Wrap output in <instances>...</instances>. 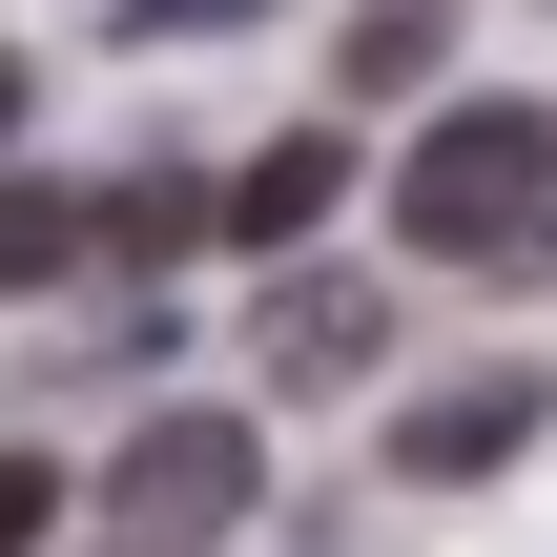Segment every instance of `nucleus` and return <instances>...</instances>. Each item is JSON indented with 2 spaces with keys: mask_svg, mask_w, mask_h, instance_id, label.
Masks as SVG:
<instances>
[{
  "mask_svg": "<svg viewBox=\"0 0 557 557\" xmlns=\"http://www.w3.org/2000/svg\"><path fill=\"white\" fill-rule=\"evenodd\" d=\"M393 248H434V269L557 248V103H434L393 165Z\"/></svg>",
  "mask_w": 557,
  "mask_h": 557,
  "instance_id": "obj_1",
  "label": "nucleus"
},
{
  "mask_svg": "<svg viewBox=\"0 0 557 557\" xmlns=\"http://www.w3.org/2000/svg\"><path fill=\"white\" fill-rule=\"evenodd\" d=\"M103 496H124V537H165V557H186V537H248V496H269V434H248V413H145Z\"/></svg>",
  "mask_w": 557,
  "mask_h": 557,
  "instance_id": "obj_2",
  "label": "nucleus"
},
{
  "mask_svg": "<svg viewBox=\"0 0 557 557\" xmlns=\"http://www.w3.org/2000/svg\"><path fill=\"white\" fill-rule=\"evenodd\" d=\"M331 207H351V145H331V124H289V145H248V165L207 186V227H227V248H310Z\"/></svg>",
  "mask_w": 557,
  "mask_h": 557,
  "instance_id": "obj_3",
  "label": "nucleus"
},
{
  "mask_svg": "<svg viewBox=\"0 0 557 557\" xmlns=\"http://www.w3.org/2000/svg\"><path fill=\"white\" fill-rule=\"evenodd\" d=\"M537 372H455V393H413L393 413V475H496V455H537Z\"/></svg>",
  "mask_w": 557,
  "mask_h": 557,
  "instance_id": "obj_4",
  "label": "nucleus"
},
{
  "mask_svg": "<svg viewBox=\"0 0 557 557\" xmlns=\"http://www.w3.org/2000/svg\"><path fill=\"white\" fill-rule=\"evenodd\" d=\"M372 331H393V310H372L351 269H289V289H269V351H248V372H269V393H351V372H372Z\"/></svg>",
  "mask_w": 557,
  "mask_h": 557,
  "instance_id": "obj_5",
  "label": "nucleus"
},
{
  "mask_svg": "<svg viewBox=\"0 0 557 557\" xmlns=\"http://www.w3.org/2000/svg\"><path fill=\"white\" fill-rule=\"evenodd\" d=\"M186 248H207V186H186V165H124V186L83 207V269H186Z\"/></svg>",
  "mask_w": 557,
  "mask_h": 557,
  "instance_id": "obj_6",
  "label": "nucleus"
},
{
  "mask_svg": "<svg viewBox=\"0 0 557 557\" xmlns=\"http://www.w3.org/2000/svg\"><path fill=\"white\" fill-rule=\"evenodd\" d=\"M331 62H351V103H413V83L455 62V0H351V21H331Z\"/></svg>",
  "mask_w": 557,
  "mask_h": 557,
  "instance_id": "obj_7",
  "label": "nucleus"
},
{
  "mask_svg": "<svg viewBox=\"0 0 557 557\" xmlns=\"http://www.w3.org/2000/svg\"><path fill=\"white\" fill-rule=\"evenodd\" d=\"M62 269H83V207H62L41 165H0V310H21V289H62Z\"/></svg>",
  "mask_w": 557,
  "mask_h": 557,
  "instance_id": "obj_8",
  "label": "nucleus"
},
{
  "mask_svg": "<svg viewBox=\"0 0 557 557\" xmlns=\"http://www.w3.org/2000/svg\"><path fill=\"white\" fill-rule=\"evenodd\" d=\"M41 517H62V475H41V455H0V557H41Z\"/></svg>",
  "mask_w": 557,
  "mask_h": 557,
  "instance_id": "obj_9",
  "label": "nucleus"
},
{
  "mask_svg": "<svg viewBox=\"0 0 557 557\" xmlns=\"http://www.w3.org/2000/svg\"><path fill=\"white\" fill-rule=\"evenodd\" d=\"M21 103H41V83H21V62H0V145H21Z\"/></svg>",
  "mask_w": 557,
  "mask_h": 557,
  "instance_id": "obj_10",
  "label": "nucleus"
}]
</instances>
